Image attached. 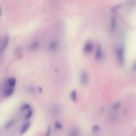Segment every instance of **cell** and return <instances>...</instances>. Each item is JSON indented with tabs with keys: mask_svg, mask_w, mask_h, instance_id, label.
I'll return each mask as SVG.
<instances>
[{
	"mask_svg": "<svg viewBox=\"0 0 136 136\" xmlns=\"http://www.w3.org/2000/svg\"><path fill=\"white\" fill-rule=\"evenodd\" d=\"M117 54L118 57V60L120 64L123 65L125 62L124 52L123 48H119L117 50Z\"/></svg>",
	"mask_w": 136,
	"mask_h": 136,
	"instance_id": "obj_1",
	"label": "cell"
},
{
	"mask_svg": "<svg viewBox=\"0 0 136 136\" xmlns=\"http://www.w3.org/2000/svg\"><path fill=\"white\" fill-rule=\"evenodd\" d=\"M9 41V37L8 36H6L4 37L2 42L1 46H0V55L3 54V51L6 49Z\"/></svg>",
	"mask_w": 136,
	"mask_h": 136,
	"instance_id": "obj_2",
	"label": "cell"
},
{
	"mask_svg": "<svg viewBox=\"0 0 136 136\" xmlns=\"http://www.w3.org/2000/svg\"><path fill=\"white\" fill-rule=\"evenodd\" d=\"M80 80L83 85H87L88 82V77L87 73L84 71H81L80 74Z\"/></svg>",
	"mask_w": 136,
	"mask_h": 136,
	"instance_id": "obj_3",
	"label": "cell"
},
{
	"mask_svg": "<svg viewBox=\"0 0 136 136\" xmlns=\"http://www.w3.org/2000/svg\"><path fill=\"white\" fill-rule=\"evenodd\" d=\"M31 123L30 121H27L23 124L21 127L20 131V135H22L25 134L28 131L31 126Z\"/></svg>",
	"mask_w": 136,
	"mask_h": 136,
	"instance_id": "obj_4",
	"label": "cell"
},
{
	"mask_svg": "<svg viewBox=\"0 0 136 136\" xmlns=\"http://www.w3.org/2000/svg\"><path fill=\"white\" fill-rule=\"evenodd\" d=\"M14 87H8L5 89L4 91V95L6 97H9L11 96L14 93Z\"/></svg>",
	"mask_w": 136,
	"mask_h": 136,
	"instance_id": "obj_5",
	"label": "cell"
},
{
	"mask_svg": "<svg viewBox=\"0 0 136 136\" xmlns=\"http://www.w3.org/2000/svg\"><path fill=\"white\" fill-rule=\"evenodd\" d=\"M58 46V44L57 42L55 41H52L49 44L48 50L50 51L51 52L55 51L57 49Z\"/></svg>",
	"mask_w": 136,
	"mask_h": 136,
	"instance_id": "obj_6",
	"label": "cell"
},
{
	"mask_svg": "<svg viewBox=\"0 0 136 136\" xmlns=\"http://www.w3.org/2000/svg\"><path fill=\"white\" fill-rule=\"evenodd\" d=\"M103 54L102 51V48L100 45L98 44L97 46V48L96 52L95 54V58L98 60L102 59L103 57Z\"/></svg>",
	"mask_w": 136,
	"mask_h": 136,
	"instance_id": "obj_7",
	"label": "cell"
},
{
	"mask_svg": "<svg viewBox=\"0 0 136 136\" xmlns=\"http://www.w3.org/2000/svg\"><path fill=\"white\" fill-rule=\"evenodd\" d=\"M7 83L8 87H14L17 83V80L15 77H10L7 80Z\"/></svg>",
	"mask_w": 136,
	"mask_h": 136,
	"instance_id": "obj_8",
	"label": "cell"
},
{
	"mask_svg": "<svg viewBox=\"0 0 136 136\" xmlns=\"http://www.w3.org/2000/svg\"><path fill=\"white\" fill-rule=\"evenodd\" d=\"M117 25V19L115 17H112L111 21V25H110V29L112 32L115 30Z\"/></svg>",
	"mask_w": 136,
	"mask_h": 136,
	"instance_id": "obj_9",
	"label": "cell"
},
{
	"mask_svg": "<svg viewBox=\"0 0 136 136\" xmlns=\"http://www.w3.org/2000/svg\"><path fill=\"white\" fill-rule=\"evenodd\" d=\"M39 46L40 44L38 41H34L30 46V49L32 51H34L39 48Z\"/></svg>",
	"mask_w": 136,
	"mask_h": 136,
	"instance_id": "obj_10",
	"label": "cell"
},
{
	"mask_svg": "<svg viewBox=\"0 0 136 136\" xmlns=\"http://www.w3.org/2000/svg\"><path fill=\"white\" fill-rule=\"evenodd\" d=\"M15 123V121L14 120L11 119L7 122L5 125V128L6 129H8L14 125Z\"/></svg>",
	"mask_w": 136,
	"mask_h": 136,
	"instance_id": "obj_11",
	"label": "cell"
},
{
	"mask_svg": "<svg viewBox=\"0 0 136 136\" xmlns=\"http://www.w3.org/2000/svg\"><path fill=\"white\" fill-rule=\"evenodd\" d=\"M30 108H31V106L30 104L27 103H24L21 106V111L22 112L25 111V110H28L30 109Z\"/></svg>",
	"mask_w": 136,
	"mask_h": 136,
	"instance_id": "obj_12",
	"label": "cell"
},
{
	"mask_svg": "<svg viewBox=\"0 0 136 136\" xmlns=\"http://www.w3.org/2000/svg\"><path fill=\"white\" fill-rule=\"evenodd\" d=\"M33 114V110L32 109H28V111L27 112V114L25 117V119L26 120L29 119H30L32 117Z\"/></svg>",
	"mask_w": 136,
	"mask_h": 136,
	"instance_id": "obj_13",
	"label": "cell"
},
{
	"mask_svg": "<svg viewBox=\"0 0 136 136\" xmlns=\"http://www.w3.org/2000/svg\"><path fill=\"white\" fill-rule=\"evenodd\" d=\"M93 46L91 43H88L87 44L85 47V51L87 52H89L93 50Z\"/></svg>",
	"mask_w": 136,
	"mask_h": 136,
	"instance_id": "obj_14",
	"label": "cell"
},
{
	"mask_svg": "<svg viewBox=\"0 0 136 136\" xmlns=\"http://www.w3.org/2000/svg\"><path fill=\"white\" fill-rule=\"evenodd\" d=\"M51 113L53 114H58L60 113V109L58 108V107H53V108L51 109Z\"/></svg>",
	"mask_w": 136,
	"mask_h": 136,
	"instance_id": "obj_15",
	"label": "cell"
},
{
	"mask_svg": "<svg viewBox=\"0 0 136 136\" xmlns=\"http://www.w3.org/2000/svg\"><path fill=\"white\" fill-rule=\"evenodd\" d=\"M71 98L73 102H76L77 99V92L76 91H73L71 94Z\"/></svg>",
	"mask_w": 136,
	"mask_h": 136,
	"instance_id": "obj_16",
	"label": "cell"
},
{
	"mask_svg": "<svg viewBox=\"0 0 136 136\" xmlns=\"http://www.w3.org/2000/svg\"><path fill=\"white\" fill-rule=\"evenodd\" d=\"M27 91L30 94H33L36 92V90L33 86H29L27 88Z\"/></svg>",
	"mask_w": 136,
	"mask_h": 136,
	"instance_id": "obj_17",
	"label": "cell"
},
{
	"mask_svg": "<svg viewBox=\"0 0 136 136\" xmlns=\"http://www.w3.org/2000/svg\"><path fill=\"white\" fill-rule=\"evenodd\" d=\"M79 132L77 128H74L72 130L71 132V135L72 136H77L78 135Z\"/></svg>",
	"mask_w": 136,
	"mask_h": 136,
	"instance_id": "obj_18",
	"label": "cell"
},
{
	"mask_svg": "<svg viewBox=\"0 0 136 136\" xmlns=\"http://www.w3.org/2000/svg\"><path fill=\"white\" fill-rule=\"evenodd\" d=\"M22 53V49L20 47L17 48L15 51V54L16 56L19 55Z\"/></svg>",
	"mask_w": 136,
	"mask_h": 136,
	"instance_id": "obj_19",
	"label": "cell"
},
{
	"mask_svg": "<svg viewBox=\"0 0 136 136\" xmlns=\"http://www.w3.org/2000/svg\"><path fill=\"white\" fill-rule=\"evenodd\" d=\"M121 105V103L119 102H117L113 104L112 106V109L114 110H116L119 108Z\"/></svg>",
	"mask_w": 136,
	"mask_h": 136,
	"instance_id": "obj_20",
	"label": "cell"
},
{
	"mask_svg": "<svg viewBox=\"0 0 136 136\" xmlns=\"http://www.w3.org/2000/svg\"><path fill=\"white\" fill-rule=\"evenodd\" d=\"M55 127L56 128H57L58 129H61L62 128V126L61 125V124L58 122H55Z\"/></svg>",
	"mask_w": 136,
	"mask_h": 136,
	"instance_id": "obj_21",
	"label": "cell"
},
{
	"mask_svg": "<svg viewBox=\"0 0 136 136\" xmlns=\"http://www.w3.org/2000/svg\"><path fill=\"white\" fill-rule=\"evenodd\" d=\"M100 129V127L98 125H95L92 128V131L94 132H96L97 131H99Z\"/></svg>",
	"mask_w": 136,
	"mask_h": 136,
	"instance_id": "obj_22",
	"label": "cell"
},
{
	"mask_svg": "<svg viewBox=\"0 0 136 136\" xmlns=\"http://www.w3.org/2000/svg\"><path fill=\"white\" fill-rule=\"evenodd\" d=\"M121 5H119V6H117L116 7H115L114 8H113V9H112L111 11L112 12H115L117 10L119 9L120 8H121Z\"/></svg>",
	"mask_w": 136,
	"mask_h": 136,
	"instance_id": "obj_23",
	"label": "cell"
},
{
	"mask_svg": "<svg viewBox=\"0 0 136 136\" xmlns=\"http://www.w3.org/2000/svg\"><path fill=\"white\" fill-rule=\"evenodd\" d=\"M51 127H49L48 128L47 131L46 136L50 135V133H51Z\"/></svg>",
	"mask_w": 136,
	"mask_h": 136,
	"instance_id": "obj_24",
	"label": "cell"
},
{
	"mask_svg": "<svg viewBox=\"0 0 136 136\" xmlns=\"http://www.w3.org/2000/svg\"><path fill=\"white\" fill-rule=\"evenodd\" d=\"M38 91L40 93H42V88L41 87H39L38 88Z\"/></svg>",
	"mask_w": 136,
	"mask_h": 136,
	"instance_id": "obj_25",
	"label": "cell"
},
{
	"mask_svg": "<svg viewBox=\"0 0 136 136\" xmlns=\"http://www.w3.org/2000/svg\"><path fill=\"white\" fill-rule=\"evenodd\" d=\"M133 69L135 71V70H136V64L135 63L134 64L133 66Z\"/></svg>",
	"mask_w": 136,
	"mask_h": 136,
	"instance_id": "obj_26",
	"label": "cell"
},
{
	"mask_svg": "<svg viewBox=\"0 0 136 136\" xmlns=\"http://www.w3.org/2000/svg\"><path fill=\"white\" fill-rule=\"evenodd\" d=\"M1 8H0V16L1 15Z\"/></svg>",
	"mask_w": 136,
	"mask_h": 136,
	"instance_id": "obj_27",
	"label": "cell"
},
{
	"mask_svg": "<svg viewBox=\"0 0 136 136\" xmlns=\"http://www.w3.org/2000/svg\"></svg>",
	"mask_w": 136,
	"mask_h": 136,
	"instance_id": "obj_28",
	"label": "cell"
}]
</instances>
